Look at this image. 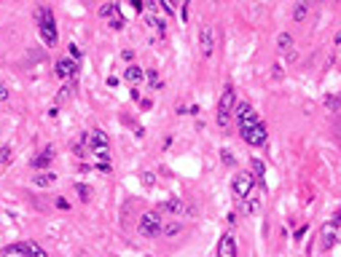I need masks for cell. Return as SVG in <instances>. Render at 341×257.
<instances>
[{
    "mask_svg": "<svg viewBox=\"0 0 341 257\" xmlns=\"http://www.w3.org/2000/svg\"><path fill=\"white\" fill-rule=\"evenodd\" d=\"M38 35H41V41L49 46V49H54L56 43H59V32H56V19H54V11L49 6H43V8H38Z\"/></svg>",
    "mask_w": 341,
    "mask_h": 257,
    "instance_id": "obj_1",
    "label": "cell"
},
{
    "mask_svg": "<svg viewBox=\"0 0 341 257\" xmlns=\"http://www.w3.org/2000/svg\"><path fill=\"white\" fill-rule=\"evenodd\" d=\"M234 107H236V94H234V86L226 83V89L221 94V102H218V126L223 131H231V116H234Z\"/></svg>",
    "mask_w": 341,
    "mask_h": 257,
    "instance_id": "obj_2",
    "label": "cell"
},
{
    "mask_svg": "<svg viewBox=\"0 0 341 257\" xmlns=\"http://www.w3.org/2000/svg\"><path fill=\"white\" fill-rule=\"evenodd\" d=\"M239 134L253 148H263V145H266V139H269V131H266V123H263V121L253 123V126H247V129H239Z\"/></svg>",
    "mask_w": 341,
    "mask_h": 257,
    "instance_id": "obj_3",
    "label": "cell"
},
{
    "mask_svg": "<svg viewBox=\"0 0 341 257\" xmlns=\"http://www.w3.org/2000/svg\"><path fill=\"white\" fill-rule=\"evenodd\" d=\"M231 188H234V198L242 204L244 198L250 196V190L255 188V177H253V171H236V177H234Z\"/></svg>",
    "mask_w": 341,
    "mask_h": 257,
    "instance_id": "obj_4",
    "label": "cell"
},
{
    "mask_svg": "<svg viewBox=\"0 0 341 257\" xmlns=\"http://www.w3.org/2000/svg\"><path fill=\"white\" fill-rule=\"evenodd\" d=\"M86 145H89V150L94 156H97L100 161H105L108 158V150H110V145H108V134L102 129H91V134L86 137Z\"/></svg>",
    "mask_w": 341,
    "mask_h": 257,
    "instance_id": "obj_5",
    "label": "cell"
},
{
    "mask_svg": "<svg viewBox=\"0 0 341 257\" xmlns=\"http://www.w3.org/2000/svg\"><path fill=\"white\" fill-rule=\"evenodd\" d=\"M162 233V214L159 212H145L140 217V236L145 239H153V236Z\"/></svg>",
    "mask_w": 341,
    "mask_h": 257,
    "instance_id": "obj_6",
    "label": "cell"
},
{
    "mask_svg": "<svg viewBox=\"0 0 341 257\" xmlns=\"http://www.w3.org/2000/svg\"><path fill=\"white\" fill-rule=\"evenodd\" d=\"M234 116H236V126L239 129H247V126H253V123H258L261 118H258V113L253 110V104H247V102H239L234 107Z\"/></svg>",
    "mask_w": 341,
    "mask_h": 257,
    "instance_id": "obj_7",
    "label": "cell"
},
{
    "mask_svg": "<svg viewBox=\"0 0 341 257\" xmlns=\"http://www.w3.org/2000/svg\"><path fill=\"white\" fill-rule=\"evenodd\" d=\"M336 228H338V225H336L333 220L320 228V249H323V252H328V249H333V246H336V241H338Z\"/></svg>",
    "mask_w": 341,
    "mask_h": 257,
    "instance_id": "obj_8",
    "label": "cell"
},
{
    "mask_svg": "<svg viewBox=\"0 0 341 257\" xmlns=\"http://www.w3.org/2000/svg\"><path fill=\"white\" fill-rule=\"evenodd\" d=\"M199 46H202V56L210 59L212 51H215V32H212L210 24H202V30H199Z\"/></svg>",
    "mask_w": 341,
    "mask_h": 257,
    "instance_id": "obj_9",
    "label": "cell"
},
{
    "mask_svg": "<svg viewBox=\"0 0 341 257\" xmlns=\"http://www.w3.org/2000/svg\"><path fill=\"white\" fill-rule=\"evenodd\" d=\"M54 72L59 75L62 81H73L75 78V72H78V62L75 59H56V64H54Z\"/></svg>",
    "mask_w": 341,
    "mask_h": 257,
    "instance_id": "obj_10",
    "label": "cell"
},
{
    "mask_svg": "<svg viewBox=\"0 0 341 257\" xmlns=\"http://www.w3.org/2000/svg\"><path fill=\"white\" fill-rule=\"evenodd\" d=\"M100 16L108 19L113 30H121V27H124V16L118 14V6H116V3H105V6L100 8Z\"/></svg>",
    "mask_w": 341,
    "mask_h": 257,
    "instance_id": "obj_11",
    "label": "cell"
},
{
    "mask_svg": "<svg viewBox=\"0 0 341 257\" xmlns=\"http://www.w3.org/2000/svg\"><path fill=\"white\" fill-rule=\"evenodd\" d=\"M218 257H236V241L231 233L221 236V244H218Z\"/></svg>",
    "mask_w": 341,
    "mask_h": 257,
    "instance_id": "obj_12",
    "label": "cell"
},
{
    "mask_svg": "<svg viewBox=\"0 0 341 257\" xmlns=\"http://www.w3.org/2000/svg\"><path fill=\"white\" fill-rule=\"evenodd\" d=\"M54 156H56V153H54V148H51V145H49V148H43L41 153L33 158V166H35L38 171H41V169H49V166H51V161H54Z\"/></svg>",
    "mask_w": 341,
    "mask_h": 257,
    "instance_id": "obj_13",
    "label": "cell"
},
{
    "mask_svg": "<svg viewBox=\"0 0 341 257\" xmlns=\"http://www.w3.org/2000/svg\"><path fill=\"white\" fill-rule=\"evenodd\" d=\"M0 254L3 257H27V244L24 241L22 244H8V246L0 249Z\"/></svg>",
    "mask_w": 341,
    "mask_h": 257,
    "instance_id": "obj_14",
    "label": "cell"
},
{
    "mask_svg": "<svg viewBox=\"0 0 341 257\" xmlns=\"http://www.w3.org/2000/svg\"><path fill=\"white\" fill-rule=\"evenodd\" d=\"M250 166H253V177H255V182L261 185V190H266V185H263V177H266V166H263V161L253 158V161H250Z\"/></svg>",
    "mask_w": 341,
    "mask_h": 257,
    "instance_id": "obj_15",
    "label": "cell"
},
{
    "mask_svg": "<svg viewBox=\"0 0 341 257\" xmlns=\"http://www.w3.org/2000/svg\"><path fill=\"white\" fill-rule=\"evenodd\" d=\"M164 212H172V214H188V206L180 201V198H169V201L162 204Z\"/></svg>",
    "mask_w": 341,
    "mask_h": 257,
    "instance_id": "obj_16",
    "label": "cell"
},
{
    "mask_svg": "<svg viewBox=\"0 0 341 257\" xmlns=\"http://www.w3.org/2000/svg\"><path fill=\"white\" fill-rule=\"evenodd\" d=\"M242 204H244V209H247L250 214H258V209H261V198H258V190L253 188V190H250V196L244 198Z\"/></svg>",
    "mask_w": 341,
    "mask_h": 257,
    "instance_id": "obj_17",
    "label": "cell"
},
{
    "mask_svg": "<svg viewBox=\"0 0 341 257\" xmlns=\"http://www.w3.org/2000/svg\"><path fill=\"white\" fill-rule=\"evenodd\" d=\"M309 16V0H298L296 8H293V22H306Z\"/></svg>",
    "mask_w": 341,
    "mask_h": 257,
    "instance_id": "obj_18",
    "label": "cell"
},
{
    "mask_svg": "<svg viewBox=\"0 0 341 257\" xmlns=\"http://www.w3.org/2000/svg\"><path fill=\"white\" fill-rule=\"evenodd\" d=\"M124 78L129 81V83H140L145 78V72L137 67V64H127V70H124Z\"/></svg>",
    "mask_w": 341,
    "mask_h": 257,
    "instance_id": "obj_19",
    "label": "cell"
},
{
    "mask_svg": "<svg viewBox=\"0 0 341 257\" xmlns=\"http://www.w3.org/2000/svg\"><path fill=\"white\" fill-rule=\"evenodd\" d=\"M148 27H153L156 38H164V32H167V24H164V19H159V16H153V14L148 16Z\"/></svg>",
    "mask_w": 341,
    "mask_h": 257,
    "instance_id": "obj_20",
    "label": "cell"
},
{
    "mask_svg": "<svg viewBox=\"0 0 341 257\" xmlns=\"http://www.w3.org/2000/svg\"><path fill=\"white\" fill-rule=\"evenodd\" d=\"M56 182V174L54 171H46L43 169V174H35V185L38 188H49V185H54Z\"/></svg>",
    "mask_w": 341,
    "mask_h": 257,
    "instance_id": "obj_21",
    "label": "cell"
},
{
    "mask_svg": "<svg viewBox=\"0 0 341 257\" xmlns=\"http://www.w3.org/2000/svg\"><path fill=\"white\" fill-rule=\"evenodd\" d=\"M277 46H280V51H293V38H290L288 32H280Z\"/></svg>",
    "mask_w": 341,
    "mask_h": 257,
    "instance_id": "obj_22",
    "label": "cell"
},
{
    "mask_svg": "<svg viewBox=\"0 0 341 257\" xmlns=\"http://www.w3.org/2000/svg\"><path fill=\"white\" fill-rule=\"evenodd\" d=\"M24 244H27V257H46L41 244H35V241H24Z\"/></svg>",
    "mask_w": 341,
    "mask_h": 257,
    "instance_id": "obj_23",
    "label": "cell"
},
{
    "mask_svg": "<svg viewBox=\"0 0 341 257\" xmlns=\"http://www.w3.org/2000/svg\"><path fill=\"white\" fill-rule=\"evenodd\" d=\"M145 78H148V83L153 86V89H164V83H162V78H159V72H156V70H148V72H145Z\"/></svg>",
    "mask_w": 341,
    "mask_h": 257,
    "instance_id": "obj_24",
    "label": "cell"
},
{
    "mask_svg": "<svg viewBox=\"0 0 341 257\" xmlns=\"http://www.w3.org/2000/svg\"><path fill=\"white\" fill-rule=\"evenodd\" d=\"M11 158H14V153H11V145H3V148H0V166L11 164Z\"/></svg>",
    "mask_w": 341,
    "mask_h": 257,
    "instance_id": "obj_25",
    "label": "cell"
},
{
    "mask_svg": "<svg viewBox=\"0 0 341 257\" xmlns=\"http://www.w3.org/2000/svg\"><path fill=\"white\" fill-rule=\"evenodd\" d=\"M75 193H78V198H81V201H89V198H91V190L86 188V185H75Z\"/></svg>",
    "mask_w": 341,
    "mask_h": 257,
    "instance_id": "obj_26",
    "label": "cell"
},
{
    "mask_svg": "<svg viewBox=\"0 0 341 257\" xmlns=\"http://www.w3.org/2000/svg\"><path fill=\"white\" fill-rule=\"evenodd\" d=\"M162 233H164V236H175V233H180V225H177V223L162 225Z\"/></svg>",
    "mask_w": 341,
    "mask_h": 257,
    "instance_id": "obj_27",
    "label": "cell"
},
{
    "mask_svg": "<svg viewBox=\"0 0 341 257\" xmlns=\"http://www.w3.org/2000/svg\"><path fill=\"white\" fill-rule=\"evenodd\" d=\"M159 3H162V8H164V11L169 14V16H175V0H159Z\"/></svg>",
    "mask_w": 341,
    "mask_h": 257,
    "instance_id": "obj_28",
    "label": "cell"
},
{
    "mask_svg": "<svg viewBox=\"0 0 341 257\" xmlns=\"http://www.w3.org/2000/svg\"><path fill=\"white\" fill-rule=\"evenodd\" d=\"M221 158H223V164H226V166H234V156L229 153V150H223V153H221Z\"/></svg>",
    "mask_w": 341,
    "mask_h": 257,
    "instance_id": "obj_29",
    "label": "cell"
},
{
    "mask_svg": "<svg viewBox=\"0 0 341 257\" xmlns=\"http://www.w3.org/2000/svg\"><path fill=\"white\" fill-rule=\"evenodd\" d=\"M97 169L102 171V174H110V161L105 158V161H100V164H97Z\"/></svg>",
    "mask_w": 341,
    "mask_h": 257,
    "instance_id": "obj_30",
    "label": "cell"
},
{
    "mask_svg": "<svg viewBox=\"0 0 341 257\" xmlns=\"http://www.w3.org/2000/svg\"><path fill=\"white\" fill-rule=\"evenodd\" d=\"M129 3L135 6V11H143V8H145V6H143V0H129Z\"/></svg>",
    "mask_w": 341,
    "mask_h": 257,
    "instance_id": "obj_31",
    "label": "cell"
},
{
    "mask_svg": "<svg viewBox=\"0 0 341 257\" xmlns=\"http://www.w3.org/2000/svg\"><path fill=\"white\" fill-rule=\"evenodd\" d=\"M56 206H59V209H70V204L65 201V198H56Z\"/></svg>",
    "mask_w": 341,
    "mask_h": 257,
    "instance_id": "obj_32",
    "label": "cell"
},
{
    "mask_svg": "<svg viewBox=\"0 0 341 257\" xmlns=\"http://www.w3.org/2000/svg\"><path fill=\"white\" fill-rule=\"evenodd\" d=\"M121 56H124V59H127V62H132V59H135V51H124V54H121Z\"/></svg>",
    "mask_w": 341,
    "mask_h": 257,
    "instance_id": "obj_33",
    "label": "cell"
},
{
    "mask_svg": "<svg viewBox=\"0 0 341 257\" xmlns=\"http://www.w3.org/2000/svg\"><path fill=\"white\" fill-rule=\"evenodd\" d=\"M0 99H8V89H6V86H0Z\"/></svg>",
    "mask_w": 341,
    "mask_h": 257,
    "instance_id": "obj_34",
    "label": "cell"
},
{
    "mask_svg": "<svg viewBox=\"0 0 341 257\" xmlns=\"http://www.w3.org/2000/svg\"><path fill=\"white\" fill-rule=\"evenodd\" d=\"M333 223H336V225H341V206L336 209V217H333Z\"/></svg>",
    "mask_w": 341,
    "mask_h": 257,
    "instance_id": "obj_35",
    "label": "cell"
}]
</instances>
